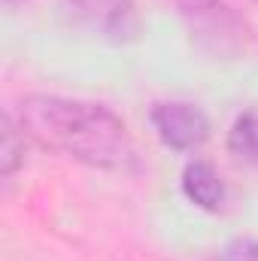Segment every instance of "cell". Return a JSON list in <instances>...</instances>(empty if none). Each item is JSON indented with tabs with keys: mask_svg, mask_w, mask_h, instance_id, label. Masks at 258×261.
Wrapping results in <instances>:
<instances>
[{
	"mask_svg": "<svg viewBox=\"0 0 258 261\" xmlns=\"http://www.w3.org/2000/svg\"><path fill=\"white\" fill-rule=\"evenodd\" d=\"M152 122L158 137L170 146V149H197L207 137H210V122L207 116L194 107V103H158L152 110Z\"/></svg>",
	"mask_w": 258,
	"mask_h": 261,
	"instance_id": "277c9868",
	"label": "cell"
},
{
	"mask_svg": "<svg viewBox=\"0 0 258 261\" xmlns=\"http://www.w3.org/2000/svg\"><path fill=\"white\" fill-rule=\"evenodd\" d=\"M192 43L213 58H237L249 43V28L225 0H179Z\"/></svg>",
	"mask_w": 258,
	"mask_h": 261,
	"instance_id": "7a4b0ae2",
	"label": "cell"
},
{
	"mask_svg": "<svg viewBox=\"0 0 258 261\" xmlns=\"http://www.w3.org/2000/svg\"><path fill=\"white\" fill-rule=\"evenodd\" d=\"M183 189L189 200H194L197 206L203 210H219L222 206V197H225V189H222V179L219 173L207 164V161H194L186 167L183 173Z\"/></svg>",
	"mask_w": 258,
	"mask_h": 261,
	"instance_id": "5b68a950",
	"label": "cell"
},
{
	"mask_svg": "<svg viewBox=\"0 0 258 261\" xmlns=\"http://www.w3.org/2000/svg\"><path fill=\"white\" fill-rule=\"evenodd\" d=\"M15 134H18V130L12 128V122H9V116H6V119H3V130H0V137H3V143H0V167H3V176H9V173L21 164L24 143L18 146V143H15Z\"/></svg>",
	"mask_w": 258,
	"mask_h": 261,
	"instance_id": "52a82bcc",
	"label": "cell"
},
{
	"mask_svg": "<svg viewBox=\"0 0 258 261\" xmlns=\"http://www.w3.org/2000/svg\"><path fill=\"white\" fill-rule=\"evenodd\" d=\"M73 15L110 43H131L140 31L134 0H70Z\"/></svg>",
	"mask_w": 258,
	"mask_h": 261,
	"instance_id": "3957f363",
	"label": "cell"
},
{
	"mask_svg": "<svg viewBox=\"0 0 258 261\" xmlns=\"http://www.w3.org/2000/svg\"><path fill=\"white\" fill-rule=\"evenodd\" d=\"M18 128L37 146L91 167L125 170L134 164V146L125 122L100 103L28 97L18 110Z\"/></svg>",
	"mask_w": 258,
	"mask_h": 261,
	"instance_id": "6da1fadb",
	"label": "cell"
},
{
	"mask_svg": "<svg viewBox=\"0 0 258 261\" xmlns=\"http://www.w3.org/2000/svg\"><path fill=\"white\" fill-rule=\"evenodd\" d=\"M228 146L240 161L258 164V113H246V116H240L234 122Z\"/></svg>",
	"mask_w": 258,
	"mask_h": 261,
	"instance_id": "8992f818",
	"label": "cell"
},
{
	"mask_svg": "<svg viewBox=\"0 0 258 261\" xmlns=\"http://www.w3.org/2000/svg\"><path fill=\"white\" fill-rule=\"evenodd\" d=\"M222 261H258V246L249 240H237L234 246H228Z\"/></svg>",
	"mask_w": 258,
	"mask_h": 261,
	"instance_id": "ba28073f",
	"label": "cell"
}]
</instances>
